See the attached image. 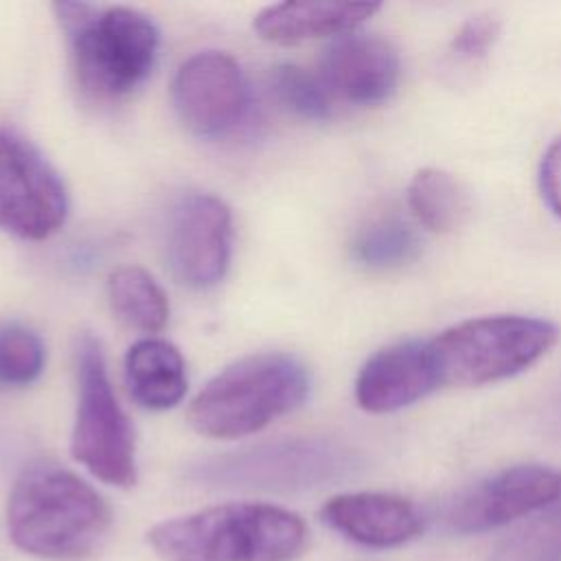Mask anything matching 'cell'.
I'll list each match as a JSON object with an SVG mask.
<instances>
[{
  "label": "cell",
  "mask_w": 561,
  "mask_h": 561,
  "mask_svg": "<svg viewBox=\"0 0 561 561\" xmlns=\"http://www.w3.org/2000/svg\"><path fill=\"white\" fill-rule=\"evenodd\" d=\"M112 508L77 473L35 465L24 469L7 500V533L18 550L44 561H81L107 537Z\"/></svg>",
  "instance_id": "6da1fadb"
},
{
  "label": "cell",
  "mask_w": 561,
  "mask_h": 561,
  "mask_svg": "<svg viewBox=\"0 0 561 561\" xmlns=\"http://www.w3.org/2000/svg\"><path fill=\"white\" fill-rule=\"evenodd\" d=\"M307 537V524L289 508L226 502L158 522L147 543L162 561H294Z\"/></svg>",
  "instance_id": "7a4b0ae2"
},
{
  "label": "cell",
  "mask_w": 561,
  "mask_h": 561,
  "mask_svg": "<svg viewBox=\"0 0 561 561\" xmlns=\"http://www.w3.org/2000/svg\"><path fill=\"white\" fill-rule=\"evenodd\" d=\"M53 11L70 48L81 90L112 101L134 92L153 70L160 48L158 26L131 7L55 2Z\"/></svg>",
  "instance_id": "3957f363"
},
{
  "label": "cell",
  "mask_w": 561,
  "mask_h": 561,
  "mask_svg": "<svg viewBox=\"0 0 561 561\" xmlns=\"http://www.w3.org/2000/svg\"><path fill=\"white\" fill-rule=\"evenodd\" d=\"M309 386L305 364L289 353L245 355L206 381L186 419L202 436L243 438L302 405Z\"/></svg>",
  "instance_id": "277c9868"
},
{
  "label": "cell",
  "mask_w": 561,
  "mask_h": 561,
  "mask_svg": "<svg viewBox=\"0 0 561 561\" xmlns=\"http://www.w3.org/2000/svg\"><path fill=\"white\" fill-rule=\"evenodd\" d=\"M554 324L533 316L502 313L458 322L430 340L440 383L482 386L530 368L557 342Z\"/></svg>",
  "instance_id": "5b68a950"
},
{
  "label": "cell",
  "mask_w": 561,
  "mask_h": 561,
  "mask_svg": "<svg viewBox=\"0 0 561 561\" xmlns=\"http://www.w3.org/2000/svg\"><path fill=\"white\" fill-rule=\"evenodd\" d=\"M72 458L103 484L129 489L138 480L136 436L107 377L101 344L83 335L77 344V412Z\"/></svg>",
  "instance_id": "8992f818"
},
{
  "label": "cell",
  "mask_w": 561,
  "mask_h": 561,
  "mask_svg": "<svg viewBox=\"0 0 561 561\" xmlns=\"http://www.w3.org/2000/svg\"><path fill=\"white\" fill-rule=\"evenodd\" d=\"M68 217V193L37 147L0 129V228L26 241L53 237Z\"/></svg>",
  "instance_id": "52a82bcc"
},
{
  "label": "cell",
  "mask_w": 561,
  "mask_h": 561,
  "mask_svg": "<svg viewBox=\"0 0 561 561\" xmlns=\"http://www.w3.org/2000/svg\"><path fill=\"white\" fill-rule=\"evenodd\" d=\"M171 101L186 129L204 138H219L245 118L250 85L234 57L221 50H202L178 68Z\"/></svg>",
  "instance_id": "ba28073f"
},
{
  "label": "cell",
  "mask_w": 561,
  "mask_h": 561,
  "mask_svg": "<svg viewBox=\"0 0 561 561\" xmlns=\"http://www.w3.org/2000/svg\"><path fill=\"white\" fill-rule=\"evenodd\" d=\"M232 254V213L210 193L182 197L169 217L167 261L173 276L191 289H210L228 272Z\"/></svg>",
  "instance_id": "9c48e42d"
},
{
  "label": "cell",
  "mask_w": 561,
  "mask_h": 561,
  "mask_svg": "<svg viewBox=\"0 0 561 561\" xmlns=\"http://www.w3.org/2000/svg\"><path fill=\"white\" fill-rule=\"evenodd\" d=\"M561 497V471L546 465H515L467 489L447 511L451 530L471 535L539 513Z\"/></svg>",
  "instance_id": "30bf717a"
},
{
  "label": "cell",
  "mask_w": 561,
  "mask_h": 561,
  "mask_svg": "<svg viewBox=\"0 0 561 561\" xmlns=\"http://www.w3.org/2000/svg\"><path fill=\"white\" fill-rule=\"evenodd\" d=\"M318 77L333 99L364 107L379 105L394 94L401 61L390 42L353 31L329 44Z\"/></svg>",
  "instance_id": "8fae6325"
},
{
  "label": "cell",
  "mask_w": 561,
  "mask_h": 561,
  "mask_svg": "<svg viewBox=\"0 0 561 561\" xmlns=\"http://www.w3.org/2000/svg\"><path fill=\"white\" fill-rule=\"evenodd\" d=\"M351 462L346 449L324 440H289L256 447L219 460L210 473L237 484L309 486L340 476Z\"/></svg>",
  "instance_id": "7c38bea8"
},
{
  "label": "cell",
  "mask_w": 561,
  "mask_h": 561,
  "mask_svg": "<svg viewBox=\"0 0 561 561\" xmlns=\"http://www.w3.org/2000/svg\"><path fill=\"white\" fill-rule=\"evenodd\" d=\"M440 386L430 340H405L373 353L355 377V401L370 414L401 410Z\"/></svg>",
  "instance_id": "4fadbf2b"
},
{
  "label": "cell",
  "mask_w": 561,
  "mask_h": 561,
  "mask_svg": "<svg viewBox=\"0 0 561 561\" xmlns=\"http://www.w3.org/2000/svg\"><path fill=\"white\" fill-rule=\"evenodd\" d=\"M320 519L344 539L373 550L399 548L423 530L421 513L410 500L379 491L333 495L322 504Z\"/></svg>",
  "instance_id": "5bb4252c"
},
{
  "label": "cell",
  "mask_w": 561,
  "mask_h": 561,
  "mask_svg": "<svg viewBox=\"0 0 561 561\" xmlns=\"http://www.w3.org/2000/svg\"><path fill=\"white\" fill-rule=\"evenodd\" d=\"M379 11L377 2H278L254 15V31L274 44H300L320 37H342Z\"/></svg>",
  "instance_id": "9a60e30c"
},
{
  "label": "cell",
  "mask_w": 561,
  "mask_h": 561,
  "mask_svg": "<svg viewBox=\"0 0 561 561\" xmlns=\"http://www.w3.org/2000/svg\"><path fill=\"white\" fill-rule=\"evenodd\" d=\"M123 373L131 399L145 410H171L186 394V364L169 340L142 337L134 342L125 353Z\"/></svg>",
  "instance_id": "2e32d148"
},
{
  "label": "cell",
  "mask_w": 561,
  "mask_h": 561,
  "mask_svg": "<svg viewBox=\"0 0 561 561\" xmlns=\"http://www.w3.org/2000/svg\"><path fill=\"white\" fill-rule=\"evenodd\" d=\"M114 316L140 333H158L169 320V298L160 283L138 265H121L107 278Z\"/></svg>",
  "instance_id": "e0dca14e"
},
{
  "label": "cell",
  "mask_w": 561,
  "mask_h": 561,
  "mask_svg": "<svg viewBox=\"0 0 561 561\" xmlns=\"http://www.w3.org/2000/svg\"><path fill=\"white\" fill-rule=\"evenodd\" d=\"M408 206L414 219L432 232H451L471 213L465 184L443 169H421L408 186Z\"/></svg>",
  "instance_id": "ac0fdd59"
},
{
  "label": "cell",
  "mask_w": 561,
  "mask_h": 561,
  "mask_svg": "<svg viewBox=\"0 0 561 561\" xmlns=\"http://www.w3.org/2000/svg\"><path fill=\"white\" fill-rule=\"evenodd\" d=\"M419 237L399 217H379L366 224L353 241V259L373 270L399 267L416 259Z\"/></svg>",
  "instance_id": "d6986e66"
},
{
  "label": "cell",
  "mask_w": 561,
  "mask_h": 561,
  "mask_svg": "<svg viewBox=\"0 0 561 561\" xmlns=\"http://www.w3.org/2000/svg\"><path fill=\"white\" fill-rule=\"evenodd\" d=\"M486 561H561V497L500 539Z\"/></svg>",
  "instance_id": "ffe728a7"
},
{
  "label": "cell",
  "mask_w": 561,
  "mask_h": 561,
  "mask_svg": "<svg viewBox=\"0 0 561 561\" xmlns=\"http://www.w3.org/2000/svg\"><path fill=\"white\" fill-rule=\"evenodd\" d=\"M272 90L280 105L300 118L324 121L331 116V94L318 75L302 66L280 64L272 70Z\"/></svg>",
  "instance_id": "44dd1931"
},
{
  "label": "cell",
  "mask_w": 561,
  "mask_h": 561,
  "mask_svg": "<svg viewBox=\"0 0 561 561\" xmlns=\"http://www.w3.org/2000/svg\"><path fill=\"white\" fill-rule=\"evenodd\" d=\"M46 364V346L42 337L22 327H0V383L28 386L33 383Z\"/></svg>",
  "instance_id": "7402d4cb"
},
{
  "label": "cell",
  "mask_w": 561,
  "mask_h": 561,
  "mask_svg": "<svg viewBox=\"0 0 561 561\" xmlns=\"http://www.w3.org/2000/svg\"><path fill=\"white\" fill-rule=\"evenodd\" d=\"M500 35V22L491 15H473L454 33L449 50L467 61L484 57Z\"/></svg>",
  "instance_id": "603a6c76"
},
{
  "label": "cell",
  "mask_w": 561,
  "mask_h": 561,
  "mask_svg": "<svg viewBox=\"0 0 561 561\" xmlns=\"http://www.w3.org/2000/svg\"><path fill=\"white\" fill-rule=\"evenodd\" d=\"M539 191L546 206L561 217V138L554 140L539 164Z\"/></svg>",
  "instance_id": "cb8c5ba5"
},
{
  "label": "cell",
  "mask_w": 561,
  "mask_h": 561,
  "mask_svg": "<svg viewBox=\"0 0 561 561\" xmlns=\"http://www.w3.org/2000/svg\"><path fill=\"white\" fill-rule=\"evenodd\" d=\"M539 423L548 436L561 438V381L548 392L546 401L541 403Z\"/></svg>",
  "instance_id": "d4e9b609"
}]
</instances>
